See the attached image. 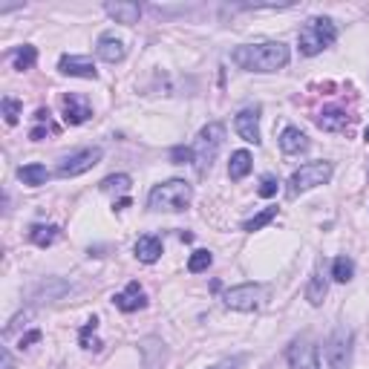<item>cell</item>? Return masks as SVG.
<instances>
[{
  "label": "cell",
  "mask_w": 369,
  "mask_h": 369,
  "mask_svg": "<svg viewBox=\"0 0 369 369\" xmlns=\"http://www.w3.org/2000/svg\"><path fill=\"white\" fill-rule=\"evenodd\" d=\"M251 168H254V159H251L249 150H234V153H231V162H228V176H231V182L245 179V176L251 173Z\"/></svg>",
  "instance_id": "cell-19"
},
{
  "label": "cell",
  "mask_w": 369,
  "mask_h": 369,
  "mask_svg": "<svg viewBox=\"0 0 369 369\" xmlns=\"http://www.w3.org/2000/svg\"><path fill=\"white\" fill-rule=\"evenodd\" d=\"M332 173H334V165L326 162V159L300 165V168L292 173V179H289V196H300V194H306V191L318 188V184H326V182L332 179Z\"/></svg>",
  "instance_id": "cell-5"
},
{
  "label": "cell",
  "mask_w": 369,
  "mask_h": 369,
  "mask_svg": "<svg viewBox=\"0 0 369 369\" xmlns=\"http://www.w3.org/2000/svg\"><path fill=\"white\" fill-rule=\"evenodd\" d=\"M225 144V125H220V121H208V125L199 130V139H196V173L205 176L213 165V159H217L220 147Z\"/></svg>",
  "instance_id": "cell-4"
},
{
  "label": "cell",
  "mask_w": 369,
  "mask_h": 369,
  "mask_svg": "<svg viewBox=\"0 0 369 369\" xmlns=\"http://www.w3.org/2000/svg\"><path fill=\"white\" fill-rule=\"evenodd\" d=\"M352 121H355V115H349L344 107H337V104L323 107V110L315 115V125H318L320 130H326V133H346Z\"/></svg>",
  "instance_id": "cell-11"
},
{
  "label": "cell",
  "mask_w": 369,
  "mask_h": 369,
  "mask_svg": "<svg viewBox=\"0 0 369 369\" xmlns=\"http://www.w3.org/2000/svg\"><path fill=\"white\" fill-rule=\"evenodd\" d=\"M133 251H136V257L142 260V263H156L159 257H162V237H156V234H144V237H139L136 239V245H133Z\"/></svg>",
  "instance_id": "cell-17"
},
{
  "label": "cell",
  "mask_w": 369,
  "mask_h": 369,
  "mask_svg": "<svg viewBox=\"0 0 369 369\" xmlns=\"http://www.w3.org/2000/svg\"><path fill=\"white\" fill-rule=\"evenodd\" d=\"M274 217H277V205H268L265 211H260V213H257V217H251L249 223H242V231H251V234H254V231L265 228V225H268Z\"/></svg>",
  "instance_id": "cell-28"
},
{
  "label": "cell",
  "mask_w": 369,
  "mask_h": 369,
  "mask_svg": "<svg viewBox=\"0 0 369 369\" xmlns=\"http://www.w3.org/2000/svg\"><path fill=\"white\" fill-rule=\"evenodd\" d=\"M0 361H4V363H0V369H12V352L6 346L0 349Z\"/></svg>",
  "instance_id": "cell-34"
},
{
  "label": "cell",
  "mask_w": 369,
  "mask_h": 369,
  "mask_svg": "<svg viewBox=\"0 0 369 369\" xmlns=\"http://www.w3.org/2000/svg\"><path fill=\"white\" fill-rule=\"evenodd\" d=\"M35 61H38V49H35L32 44H23V46H18V49L12 52V67H15L18 73L32 70Z\"/></svg>",
  "instance_id": "cell-23"
},
{
  "label": "cell",
  "mask_w": 369,
  "mask_h": 369,
  "mask_svg": "<svg viewBox=\"0 0 369 369\" xmlns=\"http://www.w3.org/2000/svg\"><path fill=\"white\" fill-rule=\"evenodd\" d=\"M332 277H334L337 283H349L352 277H355V263H352L346 254L334 257V263H332Z\"/></svg>",
  "instance_id": "cell-25"
},
{
  "label": "cell",
  "mask_w": 369,
  "mask_h": 369,
  "mask_svg": "<svg viewBox=\"0 0 369 369\" xmlns=\"http://www.w3.org/2000/svg\"><path fill=\"white\" fill-rule=\"evenodd\" d=\"M234 130H237V136H239L242 142H249V144L257 147V144L263 142V139H260V104L239 110L237 118H234Z\"/></svg>",
  "instance_id": "cell-9"
},
{
  "label": "cell",
  "mask_w": 369,
  "mask_h": 369,
  "mask_svg": "<svg viewBox=\"0 0 369 369\" xmlns=\"http://www.w3.org/2000/svg\"><path fill=\"white\" fill-rule=\"evenodd\" d=\"M0 107H4V118H6V125H18L20 121V113H23V104L12 96H6L4 101H0Z\"/></svg>",
  "instance_id": "cell-29"
},
{
  "label": "cell",
  "mask_w": 369,
  "mask_h": 369,
  "mask_svg": "<svg viewBox=\"0 0 369 369\" xmlns=\"http://www.w3.org/2000/svg\"><path fill=\"white\" fill-rule=\"evenodd\" d=\"M130 184H133V179H130L127 173H115V176H107V179H101V184H99V188H101L104 194H110V191L121 194V191H130Z\"/></svg>",
  "instance_id": "cell-26"
},
{
  "label": "cell",
  "mask_w": 369,
  "mask_h": 369,
  "mask_svg": "<svg viewBox=\"0 0 369 369\" xmlns=\"http://www.w3.org/2000/svg\"><path fill=\"white\" fill-rule=\"evenodd\" d=\"M113 303H115V309H121V312H139V309H144L147 306V297H144V289L136 283V280H130L127 286H125V292H118V294H113Z\"/></svg>",
  "instance_id": "cell-13"
},
{
  "label": "cell",
  "mask_w": 369,
  "mask_h": 369,
  "mask_svg": "<svg viewBox=\"0 0 369 369\" xmlns=\"http://www.w3.org/2000/svg\"><path fill=\"white\" fill-rule=\"evenodd\" d=\"M277 191H280V179H277L274 173H263V176H260L257 194H260L263 199H271V196H277Z\"/></svg>",
  "instance_id": "cell-30"
},
{
  "label": "cell",
  "mask_w": 369,
  "mask_h": 369,
  "mask_svg": "<svg viewBox=\"0 0 369 369\" xmlns=\"http://www.w3.org/2000/svg\"><path fill=\"white\" fill-rule=\"evenodd\" d=\"M18 179H20L23 184H29V188H41V184H46V182H49V170H46L44 165L32 162V165H23V168H18Z\"/></svg>",
  "instance_id": "cell-20"
},
{
  "label": "cell",
  "mask_w": 369,
  "mask_h": 369,
  "mask_svg": "<svg viewBox=\"0 0 369 369\" xmlns=\"http://www.w3.org/2000/svg\"><path fill=\"white\" fill-rule=\"evenodd\" d=\"M239 366V358H228V361H223L220 366H213V369H237Z\"/></svg>",
  "instance_id": "cell-35"
},
{
  "label": "cell",
  "mask_w": 369,
  "mask_h": 369,
  "mask_svg": "<svg viewBox=\"0 0 369 369\" xmlns=\"http://www.w3.org/2000/svg\"><path fill=\"white\" fill-rule=\"evenodd\" d=\"M289 366L292 369H320V355L312 341H294L289 346Z\"/></svg>",
  "instance_id": "cell-12"
},
{
  "label": "cell",
  "mask_w": 369,
  "mask_h": 369,
  "mask_svg": "<svg viewBox=\"0 0 369 369\" xmlns=\"http://www.w3.org/2000/svg\"><path fill=\"white\" fill-rule=\"evenodd\" d=\"M96 52H99L101 61H107V64H121V61L127 58V46H125V41L115 38V35H110V32H104V35L99 38Z\"/></svg>",
  "instance_id": "cell-15"
},
{
  "label": "cell",
  "mask_w": 369,
  "mask_h": 369,
  "mask_svg": "<svg viewBox=\"0 0 369 369\" xmlns=\"http://www.w3.org/2000/svg\"><path fill=\"white\" fill-rule=\"evenodd\" d=\"M127 205H130V199H118V202H115V211H125Z\"/></svg>",
  "instance_id": "cell-36"
},
{
  "label": "cell",
  "mask_w": 369,
  "mask_h": 369,
  "mask_svg": "<svg viewBox=\"0 0 369 369\" xmlns=\"http://www.w3.org/2000/svg\"><path fill=\"white\" fill-rule=\"evenodd\" d=\"M326 294H329L326 277H323V271H315V274L309 277V286H306V300H309L312 306H323Z\"/></svg>",
  "instance_id": "cell-21"
},
{
  "label": "cell",
  "mask_w": 369,
  "mask_h": 369,
  "mask_svg": "<svg viewBox=\"0 0 369 369\" xmlns=\"http://www.w3.org/2000/svg\"><path fill=\"white\" fill-rule=\"evenodd\" d=\"M289 46L283 41H263V44H242L231 52V61L245 73H277L289 64Z\"/></svg>",
  "instance_id": "cell-1"
},
{
  "label": "cell",
  "mask_w": 369,
  "mask_h": 369,
  "mask_svg": "<svg viewBox=\"0 0 369 369\" xmlns=\"http://www.w3.org/2000/svg\"><path fill=\"white\" fill-rule=\"evenodd\" d=\"M211 263H213V254L205 251V249H199V251L191 254V260H188V271H191V274H199V271H205Z\"/></svg>",
  "instance_id": "cell-32"
},
{
  "label": "cell",
  "mask_w": 369,
  "mask_h": 369,
  "mask_svg": "<svg viewBox=\"0 0 369 369\" xmlns=\"http://www.w3.org/2000/svg\"><path fill=\"white\" fill-rule=\"evenodd\" d=\"M334 41H337V26H334L332 18H312V20H306V26L300 29V35H297L300 55H306V58L320 55Z\"/></svg>",
  "instance_id": "cell-3"
},
{
  "label": "cell",
  "mask_w": 369,
  "mask_h": 369,
  "mask_svg": "<svg viewBox=\"0 0 369 369\" xmlns=\"http://www.w3.org/2000/svg\"><path fill=\"white\" fill-rule=\"evenodd\" d=\"M92 118V107L87 104L84 96H75V92H70V96H64V121L70 127H78L84 125V121Z\"/></svg>",
  "instance_id": "cell-14"
},
{
  "label": "cell",
  "mask_w": 369,
  "mask_h": 369,
  "mask_svg": "<svg viewBox=\"0 0 369 369\" xmlns=\"http://www.w3.org/2000/svg\"><path fill=\"white\" fill-rule=\"evenodd\" d=\"M260 297H263V286L257 283H239V286H231L225 294H223V303L234 312H254L260 306Z\"/></svg>",
  "instance_id": "cell-8"
},
{
  "label": "cell",
  "mask_w": 369,
  "mask_h": 369,
  "mask_svg": "<svg viewBox=\"0 0 369 369\" xmlns=\"http://www.w3.org/2000/svg\"><path fill=\"white\" fill-rule=\"evenodd\" d=\"M96 329H99V318H89V320L81 326L78 341H81L84 349H92V352H99V349H101V341L96 337Z\"/></svg>",
  "instance_id": "cell-24"
},
{
  "label": "cell",
  "mask_w": 369,
  "mask_h": 369,
  "mask_svg": "<svg viewBox=\"0 0 369 369\" xmlns=\"http://www.w3.org/2000/svg\"><path fill=\"white\" fill-rule=\"evenodd\" d=\"M104 12H107L115 23H125V26H133V23H139V18H142V6H139V4H130V0L104 4Z\"/></svg>",
  "instance_id": "cell-16"
},
{
  "label": "cell",
  "mask_w": 369,
  "mask_h": 369,
  "mask_svg": "<svg viewBox=\"0 0 369 369\" xmlns=\"http://www.w3.org/2000/svg\"><path fill=\"white\" fill-rule=\"evenodd\" d=\"M306 147H309V139H306V133L300 127H286L280 133V150L286 156H297V153H303Z\"/></svg>",
  "instance_id": "cell-18"
},
{
  "label": "cell",
  "mask_w": 369,
  "mask_h": 369,
  "mask_svg": "<svg viewBox=\"0 0 369 369\" xmlns=\"http://www.w3.org/2000/svg\"><path fill=\"white\" fill-rule=\"evenodd\" d=\"M101 156H104V150H101V147H84V150H78V153H70L67 159H61V165H58V176H61V179L81 176V173H87V170L96 168V165L101 162Z\"/></svg>",
  "instance_id": "cell-7"
},
{
  "label": "cell",
  "mask_w": 369,
  "mask_h": 369,
  "mask_svg": "<svg viewBox=\"0 0 369 369\" xmlns=\"http://www.w3.org/2000/svg\"><path fill=\"white\" fill-rule=\"evenodd\" d=\"M35 121H38V127H32V133H29V139H32V142H41L46 133H55L52 121H49V110H46V107H41V110L35 113Z\"/></svg>",
  "instance_id": "cell-27"
},
{
  "label": "cell",
  "mask_w": 369,
  "mask_h": 369,
  "mask_svg": "<svg viewBox=\"0 0 369 369\" xmlns=\"http://www.w3.org/2000/svg\"><path fill=\"white\" fill-rule=\"evenodd\" d=\"M41 337H44V334H41V329H32L29 334H23V337H20V344H18V346H20V349H26L29 344H38Z\"/></svg>",
  "instance_id": "cell-33"
},
{
  "label": "cell",
  "mask_w": 369,
  "mask_h": 369,
  "mask_svg": "<svg viewBox=\"0 0 369 369\" xmlns=\"http://www.w3.org/2000/svg\"><path fill=\"white\" fill-rule=\"evenodd\" d=\"M352 344H355V334L352 329L341 326L334 329L329 344H326V361L332 369H349L352 366Z\"/></svg>",
  "instance_id": "cell-6"
},
{
  "label": "cell",
  "mask_w": 369,
  "mask_h": 369,
  "mask_svg": "<svg viewBox=\"0 0 369 369\" xmlns=\"http://www.w3.org/2000/svg\"><path fill=\"white\" fill-rule=\"evenodd\" d=\"M58 237H61V228H58V225H44V223H38V225L29 228V239H32L38 249H49V245H52Z\"/></svg>",
  "instance_id": "cell-22"
},
{
  "label": "cell",
  "mask_w": 369,
  "mask_h": 369,
  "mask_svg": "<svg viewBox=\"0 0 369 369\" xmlns=\"http://www.w3.org/2000/svg\"><path fill=\"white\" fill-rule=\"evenodd\" d=\"M191 199H194V188L188 182H184V179H168V182L156 184V188L150 191L147 208L156 211V213H162V211L179 213V211H184L191 205Z\"/></svg>",
  "instance_id": "cell-2"
},
{
  "label": "cell",
  "mask_w": 369,
  "mask_h": 369,
  "mask_svg": "<svg viewBox=\"0 0 369 369\" xmlns=\"http://www.w3.org/2000/svg\"><path fill=\"white\" fill-rule=\"evenodd\" d=\"M363 139H366V142H369V127H366V130H363Z\"/></svg>",
  "instance_id": "cell-37"
},
{
  "label": "cell",
  "mask_w": 369,
  "mask_h": 369,
  "mask_svg": "<svg viewBox=\"0 0 369 369\" xmlns=\"http://www.w3.org/2000/svg\"><path fill=\"white\" fill-rule=\"evenodd\" d=\"M170 162L173 165H191V162H196V150L188 147V144H176L170 150Z\"/></svg>",
  "instance_id": "cell-31"
},
{
  "label": "cell",
  "mask_w": 369,
  "mask_h": 369,
  "mask_svg": "<svg viewBox=\"0 0 369 369\" xmlns=\"http://www.w3.org/2000/svg\"><path fill=\"white\" fill-rule=\"evenodd\" d=\"M58 73L61 75H70V78H87V81H96L99 78L96 64H92V58H87V55H61Z\"/></svg>",
  "instance_id": "cell-10"
}]
</instances>
